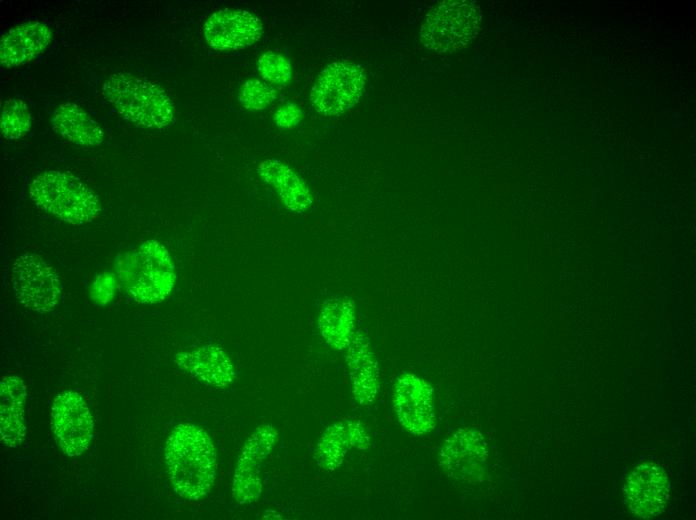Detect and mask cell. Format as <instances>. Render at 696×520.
<instances>
[{"label":"cell","instance_id":"obj_4","mask_svg":"<svg viewBox=\"0 0 696 520\" xmlns=\"http://www.w3.org/2000/svg\"><path fill=\"white\" fill-rule=\"evenodd\" d=\"M126 261L121 277L135 301L158 303L170 295L177 280L176 266L162 243L148 239Z\"/></svg>","mask_w":696,"mask_h":520},{"label":"cell","instance_id":"obj_20","mask_svg":"<svg viewBox=\"0 0 696 520\" xmlns=\"http://www.w3.org/2000/svg\"><path fill=\"white\" fill-rule=\"evenodd\" d=\"M355 304L349 298L326 299L319 312L318 329L323 340L335 350L348 347L355 333Z\"/></svg>","mask_w":696,"mask_h":520},{"label":"cell","instance_id":"obj_9","mask_svg":"<svg viewBox=\"0 0 696 520\" xmlns=\"http://www.w3.org/2000/svg\"><path fill=\"white\" fill-rule=\"evenodd\" d=\"M393 407L399 423L413 435L431 432L436 425L434 390L413 373H402L396 379Z\"/></svg>","mask_w":696,"mask_h":520},{"label":"cell","instance_id":"obj_13","mask_svg":"<svg viewBox=\"0 0 696 520\" xmlns=\"http://www.w3.org/2000/svg\"><path fill=\"white\" fill-rule=\"evenodd\" d=\"M624 496L633 514L641 518L660 514L669 497L667 474L656 464H639L626 480Z\"/></svg>","mask_w":696,"mask_h":520},{"label":"cell","instance_id":"obj_11","mask_svg":"<svg viewBox=\"0 0 696 520\" xmlns=\"http://www.w3.org/2000/svg\"><path fill=\"white\" fill-rule=\"evenodd\" d=\"M439 465L459 481H481L486 470L488 449L483 435L475 429H459L441 446Z\"/></svg>","mask_w":696,"mask_h":520},{"label":"cell","instance_id":"obj_7","mask_svg":"<svg viewBox=\"0 0 696 520\" xmlns=\"http://www.w3.org/2000/svg\"><path fill=\"white\" fill-rule=\"evenodd\" d=\"M365 83L366 75L358 64L333 62L321 71L312 87V106L325 116L342 114L359 101Z\"/></svg>","mask_w":696,"mask_h":520},{"label":"cell","instance_id":"obj_18","mask_svg":"<svg viewBox=\"0 0 696 520\" xmlns=\"http://www.w3.org/2000/svg\"><path fill=\"white\" fill-rule=\"evenodd\" d=\"M26 386L21 378L9 375L0 382V437L10 448L18 447L26 437Z\"/></svg>","mask_w":696,"mask_h":520},{"label":"cell","instance_id":"obj_3","mask_svg":"<svg viewBox=\"0 0 696 520\" xmlns=\"http://www.w3.org/2000/svg\"><path fill=\"white\" fill-rule=\"evenodd\" d=\"M28 192L34 204L72 225L91 222L101 211L97 194L69 172H42L31 180Z\"/></svg>","mask_w":696,"mask_h":520},{"label":"cell","instance_id":"obj_19","mask_svg":"<svg viewBox=\"0 0 696 520\" xmlns=\"http://www.w3.org/2000/svg\"><path fill=\"white\" fill-rule=\"evenodd\" d=\"M260 178L278 194L285 207L292 212H306L313 203L312 195L302 178L287 164L269 158L257 166Z\"/></svg>","mask_w":696,"mask_h":520},{"label":"cell","instance_id":"obj_6","mask_svg":"<svg viewBox=\"0 0 696 520\" xmlns=\"http://www.w3.org/2000/svg\"><path fill=\"white\" fill-rule=\"evenodd\" d=\"M10 277L13 294L25 308L46 313L58 305L61 296L60 280L41 256L24 253L15 258Z\"/></svg>","mask_w":696,"mask_h":520},{"label":"cell","instance_id":"obj_10","mask_svg":"<svg viewBox=\"0 0 696 520\" xmlns=\"http://www.w3.org/2000/svg\"><path fill=\"white\" fill-rule=\"evenodd\" d=\"M278 441V431L271 425L257 427L245 442L235 468L232 496L239 505L257 500L262 492V462Z\"/></svg>","mask_w":696,"mask_h":520},{"label":"cell","instance_id":"obj_21","mask_svg":"<svg viewBox=\"0 0 696 520\" xmlns=\"http://www.w3.org/2000/svg\"><path fill=\"white\" fill-rule=\"evenodd\" d=\"M52 125L64 139L81 146H99L104 139L99 124L74 102H64L55 109Z\"/></svg>","mask_w":696,"mask_h":520},{"label":"cell","instance_id":"obj_2","mask_svg":"<svg viewBox=\"0 0 696 520\" xmlns=\"http://www.w3.org/2000/svg\"><path fill=\"white\" fill-rule=\"evenodd\" d=\"M102 94L118 114L138 126L159 129L174 121L175 104L153 82L117 72L106 78Z\"/></svg>","mask_w":696,"mask_h":520},{"label":"cell","instance_id":"obj_25","mask_svg":"<svg viewBox=\"0 0 696 520\" xmlns=\"http://www.w3.org/2000/svg\"><path fill=\"white\" fill-rule=\"evenodd\" d=\"M303 111L294 104H287L279 108L274 114L276 125L283 129L296 126L303 118Z\"/></svg>","mask_w":696,"mask_h":520},{"label":"cell","instance_id":"obj_16","mask_svg":"<svg viewBox=\"0 0 696 520\" xmlns=\"http://www.w3.org/2000/svg\"><path fill=\"white\" fill-rule=\"evenodd\" d=\"M369 442V433L360 421H341L329 426L321 435L315 459L320 467L332 471L342 464L348 450L366 449Z\"/></svg>","mask_w":696,"mask_h":520},{"label":"cell","instance_id":"obj_15","mask_svg":"<svg viewBox=\"0 0 696 520\" xmlns=\"http://www.w3.org/2000/svg\"><path fill=\"white\" fill-rule=\"evenodd\" d=\"M346 363L354 399L361 405L371 404L379 391V368L370 343L361 331H355L346 348Z\"/></svg>","mask_w":696,"mask_h":520},{"label":"cell","instance_id":"obj_23","mask_svg":"<svg viewBox=\"0 0 696 520\" xmlns=\"http://www.w3.org/2000/svg\"><path fill=\"white\" fill-rule=\"evenodd\" d=\"M275 98L276 91L267 82L259 79L245 81L238 92L239 102L248 110L265 109Z\"/></svg>","mask_w":696,"mask_h":520},{"label":"cell","instance_id":"obj_14","mask_svg":"<svg viewBox=\"0 0 696 520\" xmlns=\"http://www.w3.org/2000/svg\"><path fill=\"white\" fill-rule=\"evenodd\" d=\"M174 362L193 377L217 388H226L237 378L236 368L229 354L214 344L177 352Z\"/></svg>","mask_w":696,"mask_h":520},{"label":"cell","instance_id":"obj_17","mask_svg":"<svg viewBox=\"0 0 696 520\" xmlns=\"http://www.w3.org/2000/svg\"><path fill=\"white\" fill-rule=\"evenodd\" d=\"M53 33L42 22L21 24L6 32L0 41V64L11 68L40 55L50 44Z\"/></svg>","mask_w":696,"mask_h":520},{"label":"cell","instance_id":"obj_1","mask_svg":"<svg viewBox=\"0 0 696 520\" xmlns=\"http://www.w3.org/2000/svg\"><path fill=\"white\" fill-rule=\"evenodd\" d=\"M164 455L170 482L180 497L197 501L210 492L217 454L204 429L190 423L177 425L166 440Z\"/></svg>","mask_w":696,"mask_h":520},{"label":"cell","instance_id":"obj_12","mask_svg":"<svg viewBox=\"0 0 696 520\" xmlns=\"http://www.w3.org/2000/svg\"><path fill=\"white\" fill-rule=\"evenodd\" d=\"M263 34V24L245 10L222 9L211 14L204 24V37L209 47L231 51L249 47Z\"/></svg>","mask_w":696,"mask_h":520},{"label":"cell","instance_id":"obj_5","mask_svg":"<svg viewBox=\"0 0 696 520\" xmlns=\"http://www.w3.org/2000/svg\"><path fill=\"white\" fill-rule=\"evenodd\" d=\"M481 14L470 1L445 0L430 9L420 29L422 44L439 53L466 47L476 36Z\"/></svg>","mask_w":696,"mask_h":520},{"label":"cell","instance_id":"obj_8","mask_svg":"<svg viewBox=\"0 0 696 520\" xmlns=\"http://www.w3.org/2000/svg\"><path fill=\"white\" fill-rule=\"evenodd\" d=\"M50 423L59 448L67 456H79L88 449L94 421L80 394L73 390L58 394L51 406Z\"/></svg>","mask_w":696,"mask_h":520},{"label":"cell","instance_id":"obj_22","mask_svg":"<svg viewBox=\"0 0 696 520\" xmlns=\"http://www.w3.org/2000/svg\"><path fill=\"white\" fill-rule=\"evenodd\" d=\"M31 112L21 99L10 98L5 101L0 117L1 134L8 140L25 136L31 128Z\"/></svg>","mask_w":696,"mask_h":520},{"label":"cell","instance_id":"obj_24","mask_svg":"<svg viewBox=\"0 0 696 520\" xmlns=\"http://www.w3.org/2000/svg\"><path fill=\"white\" fill-rule=\"evenodd\" d=\"M258 70L269 84L286 85L291 78V65L288 59L272 51L263 53L258 59Z\"/></svg>","mask_w":696,"mask_h":520}]
</instances>
